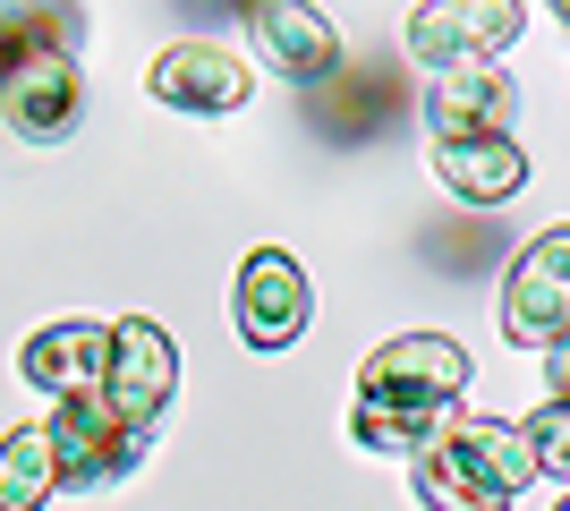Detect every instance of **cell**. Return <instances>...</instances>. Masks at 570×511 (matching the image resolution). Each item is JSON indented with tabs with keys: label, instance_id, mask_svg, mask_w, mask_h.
<instances>
[{
	"label": "cell",
	"instance_id": "cell-1",
	"mask_svg": "<svg viewBox=\"0 0 570 511\" xmlns=\"http://www.w3.org/2000/svg\"><path fill=\"white\" fill-rule=\"evenodd\" d=\"M460 392H469V350L452 333H401L357 366L350 435L383 461H426L460 417Z\"/></svg>",
	"mask_w": 570,
	"mask_h": 511
},
{
	"label": "cell",
	"instance_id": "cell-2",
	"mask_svg": "<svg viewBox=\"0 0 570 511\" xmlns=\"http://www.w3.org/2000/svg\"><path fill=\"white\" fill-rule=\"evenodd\" d=\"M520 487H537V452L502 417H452L443 443L417 461V503L426 511H511Z\"/></svg>",
	"mask_w": 570,
	"mask_h": 511
},
{
	"label": "cell",
	"instance_id": "cell-3",
	"mask_svg": "<svg viewBox=\"0 0 570 511\" xmlns=\"http://www.w3.org/2000/svg\"><path fill=\"white\" fill-rule=\"evenodd\" d=\"M43 435H51V461H60V487H69V494L128 487V478H137V461H145V435L111 410V401H102V392L60 401V410L43 417Z\"/></svg>",
	"mask_w": 570,
	"mask_h": 511
},
{
	"label": "cell",
	"instance_id": "cell-4",
	"mask_svg": "<svg viewBox=\"0 0 570 511\" xmlns=\"http://www.w3.org/2000/svg\"><path fill=\"white\" fill-rule=\"evenodd\" d=\"M77 120H86V77H77L69 35L60 43H35L18 69L0 77V128L26 137V146H69Z\"/></svg>",
	"mask_w": 570,
	"mask_h": 511
},
{
	"label": "cell",
	"instance_id": "cell-5",
	"mask_svg": "<svg viewBox=\"0 0 570 511\" xmlns=\"http://www.w3.org/2000/svg\"><path fill=\"white\" fill-rule=\"evenodd\" d=\"M528 26L520 0H426L409 18V60L426 77L443 69H485L494 51H511V35Z\"/></svg>",
	"mask_w": 570,
	"mask_h": 511
},
{
	"label": "cell",
	"instance_id": "cell-6",
	"mask_svg": "<svg viewBox=\"0 0 570 511\" xmlns=\"http://www.w3.org/2000/svg\"><path fill=\"white\" fill-rule=\"evenodd\" d=\"M502 333L520 341V350H553V341L570 333V230H537V239L511 256Z\"/></svg>",
	"mask_w": 570,
	"mask_h": 511
},
{
	"label": "cell",
	"instance_id": "cell-7",
	"mask_svg": "<svg viewBox=\"0 0 570 511\" xmlns=\"http://www.w3.org/2000/svg\"><path fill=\"white\" fill-rule=\"evenodd\" d=\"M179 392V350L154 316H119L111 324V366H102V401H111L137 435H154V417L170 410Z\"/></svg>",
	"mask_w": 570,
	"mask_h": 511
},
{
	"label": "cell",
	"instance_id": "cell-8",
	"mask_svg": "<svg viewBox=\"0 0 570 511\" xmlns=\"http://www.w3.org/2000/svg\"><path fill=\"white\" fill-rule=\"evenodd\" d=\"M307 333V273L289 247H247L238 265V341L247 350H289Z\"/></svg>",
	"mask_w": 570,
	"mask_h": 511
},
{
	"label": "cell",
	"instance_id": "cell-9",
	"mask_svg": "<svg viewBox=\"0 0 570 511\" xmlns=\"http://www.w3.org/2000/svg\"><path fill=\"white\" fill-rule=\"evenodd\" d=\"M247 43L273 60V77H298V86L341 69V26L324 9H307V0H256L247 9Z\"/></svg>",
	"mask_w": 570,
	"mask_h": 511
},
{
	"label": "cell",
	"instance_id": "cell-10",
	"mask_svg": "<svg viewBox=\"0 0 570 511\" xmlns=\"http://www.w3.org/2000/svg\"><path fill=\"white\" fill-rule=\"evenodd\" d=\"M511 111H520V86H511L502 60L426 77V128H434V146H452V137H511V128H502Z\"/></svg>",
	"mask_w": 570,
	"mask_h": 511
},
{
	"label": "cell",
	"instance_id": "cell-11",
	"mask_svg": "<svg viewBox=\"0 0 570 511\" xmlns=\"http://www.w3.org/2000/svg\"><path fill=\"white\" fill-rule=\"evenodd\" d=\"M26 384L51 392V401H77V392H102V366H111V324L95 316H60L18 350Z\"/></svg>",
	"mask_w": 570,
	"mask_h": 511
},
{
	"label": "cell",
	"instance_id": "cell-12",
	"mask_svg": "<svg viewBox=\"0 0 570 511\" xmlns=\"http://www.w3.org/2000/svg\"><path fill=\"white\" fill-rule=\"evenodd\" d=\"M247 60L238 51H214V43H170L163 60H154V102H170V111H196V120H222V111H238L247 102Z\"/></svg>",
	"mask_w": 570,
	"mask_h": 511
},
{
	"label": "cell",
	"instance_id": "cell-13",
	"mask_svg": "<svg viewBox=\"0 0 570 511\" xmlns=\"http://www.w3.org/2000/svg\"><path fill=\"white\" fill-rule=\"evenodd\" d=\"M434 179L460 205H511L528 188V154L511 137H452V146H434Z\"/></svg>",
	"mask_w": 570,
	"mask_h": 511
},
{
	"label": "cell",
	"instance_id": "cell-14",
	"mask_svg": "<svg viewBox=\"0 0 570 511\" xmlns=\"http://www.w3.org/2000/svg\"><path fill=\"white\" fill-rule=\"evenodd\" d=\"M60 494V461H51L43 426H9L0 435V511H43Z\"/></svg>",
	"mask_w": 570,
	"mask_h": 511
},
{
	"label": "cell",
	"instance_id": "cell-15",
	"mask_svg": "<svg viewBox=\"0 0 570 511\" xmlns=\"http://www.w3.org/2000/svg\"><path fill=\"white\" fill-rule=\"evenodd\" d=\"M520 435H528V452H537V478H562L570 487V392H553Z\"/></svg>",
	"mask_w": 570,
	"mask_h": 511
},
{
	"label": "cell",
	"instance_id": "cell-16",
	"mask_svg": "<svg viewBox=\"0 0 570 511\" xmlns=\"http://www.w3.org/2000/svg\"><path fill=\"white\" fill-rule=\"evenodd\" d=\"M546 358H553V392H570V333H562V341H553Z\"/></svg>",
	"mask_w": 570,
	"mask_h": 511
},
{
	"label": "cell",
	"instance_id": "cell-17",
	"mask_svg": "<svg viewBox=\"0 0 570 511\" xmlns=\"http://www.w3.org/2000/svg\"><path fill=\"white\" fill-rule=\"evenodd\" d=\"M562 511H570V494H562Z\"/></svg>",
	"mask_w": 570,
	"mask_h": 511
},
{
	"label": "cell",
	"instance_id": "cell-18",
	"mask_svg": "<svg viewBox=\"0 0 570 511\" xmlns=\"http://www.w3.org/2000/svg\"><path fill=\"white\" fill-rule=\"evenodd\" d=\"M562 26H570V9H562Z\"/></svg>",
	"mask_w": 570,
	"mask_h": 511
}]
</instances>
